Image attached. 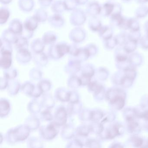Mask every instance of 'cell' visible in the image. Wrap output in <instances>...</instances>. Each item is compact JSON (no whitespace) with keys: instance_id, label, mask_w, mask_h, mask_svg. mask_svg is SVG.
<instances>
[]
</instances>
